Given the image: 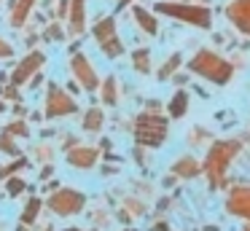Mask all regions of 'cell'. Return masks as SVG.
Listing matches in <instances>:
<instances>
[{
	"label": "cell",
	"mask_w": 250,
	"mask_h": 231,
	"mask_svg": "<svg viewBox=\"0 0 250 231\" xmlns=\"http://www.w3.org/2000/svg\"><path fill=\"white\" fill-rule=\"evenodd\" d=\"M188 67L194 70L196 75L212 81V84H229L231 75H234L231 64H229L226 59H221L218 54H212V51H199L194 59H191Z\"/></svg>",
	"instance_id": "cell-1"
},
{
	"label": "cell",
	"mask_w": 250,
	"mask_h": 231,
	"mask_svg": "<svg viewBox=\"0 0 250 231\" xmlns=\"http://www.w3.org/2000/svg\"><path fill=\"white\" fill-rule=\"evenodd\" d=\"M239 150V143L237 140H229V143H215L210 148V153H207L205 159V172L207 177H210L212 186H223V175H226V167L229 161L234 159V153Z\"/></svg>",
	"instance_id": "cell-2"
},
{
	"label": "cell",
	"mask_w": 250,
	"mask_h": 231,
	"mask_svg": "<svg viewBox=\"0 0 250 231\" xmlns=\"http://www.w3.org/2000/svg\"><path fill=\"white\" fill-rule=\"evenodd\" d=\"M135 134H137V143L143 145H162L164 137H167V121L156 113H143L137 118Z\"/></svg>",
	"instance_id": "cell-3"
},
{
	"label": "cell",
	"mask_w": 250,
	"mask_h": 231,
	"mask_svg": "<svg viewBox=\"0 0 250 231\" xmlns=\"http://www.w3.org/2000/svg\"><path fill=\"white\" fill-rule=\"evenodd\" d=\"M162 14L167 16H178V19L194 21L199 27H210V11L202 8V5H175V3H159L156 5Z\"/></svg>",
	"instance_id": "cell-4"
},
{
	"label": "cell",
	"mask_w": 250,
	"mask_h": 231,
	"mask_svg": "<svg viewBox=\"0 0 250 231\" xmlns=\"http://www.w3.org/2000/svg\"><path fill=\"white\" fill-rule=\"evenodd\" d=\"M94 35H97V41L103 43V51L108 54V57H119L121 54V43H119V38H116V32H113V19L100 21L97 30H94Z\"/></svg>",
	"instance_id": "cell-5"
},
{
	"label": "cell",
	"mask_w": 250,
	"mask_h": 231,
	"mask_svg": "<svg viewBox=\"0 0 250 231\" xmlns=\"http://www.w3.org/2000/svg\"><path fill=\"white\" fill-rule=\"evenodd\" d=\"M226 14H229V19L237 24L239 32L250 35V0H234L226 8Z\"/></svg>",
	"instance_id": "cell-6"
},
{
	"label": "cell",
	"mask_w": 250,
	"mask_h": 231,
	"mask_svg": "<svg viewBox=\"0 0 250 231\" xmlns=\"http://www.w3.org/2000/svg\"><path fill=\"white\" fill-rule=\"evenodd\" d=\"M51 207L62 215H70V212H78L83 207V196L76 191H62L57 196H51Z\"/></svg>",
	"instance_id": "cell-7"
},
{
	"label": "cell",
	"mask_w": 250,
	"mask_h": 231,
	"mask_svg": "<svg viewBox=\"0 0 250 231\" xmlns=\"http://www.w3.org/2000/svg\"><path fill=\"white\" fill-rule=\"evenodd\" d=\"M229 212L250 218V188H237L229 196Z\"/></svg>",
	"instance_id": "cell-8"
},
{
	"label": "cell",
	"mask_w": 250,
	"mask_h": 231,
	"mask_svg": "<svg viewBox=\"0 0 250 231\" xmlns=\"http://www.w3.org/2000/svg\"><path fill=\"white\" fill-rule=\"evenodd\" d=\"M76 110L70 100L65 94H60V89H51V97H49V116H60V113H70Z\"/></svg>",
	"instance_id": "cell-9"
},
{
	"label": "cell",
	"mask_w": 250,
	"mask_h": 231,
	"mask_svg": "<svg viewBox=\"0 0 250 231\" xmlns=\"http://www.w3.org/2000/svg\"><path fill=\"white\" fill-rule=\"evenodd\" d=\"M73 70H76V75L83 81V86H86V89H94V86H97V78H94L92 67H89V62H86L83 57H76V59H73Z\"/></svg>",
	"instance_id": "cell-10"
},
{
	"label": "cell",
	"mask_w": 250,
	"mask_h": 231,
	"mask_svg": "<svg viewBox=\"0 0 250 231\" xmlns=\"http://www.w3.org/2000/svg\"><path fill=\"white\" fill-rule=\"evenodd\" d=\"M41 62H43V57H41V54H33V57H27V59H24V62L17 67V75H14V81H17V84H22V81H27V75L33 73V70L38 67Z\"/></svg>",
	"instance_id": "cell-11"
},
{
	"label": "cell",
	"mask_w": 250,
	"mask_h": 231,
	"mask_svg": "<svg viewBox=\"0 0 250 231\" xmlns=\"http://www.w3.org/2000/svg\"><path fill=\"white\" fill-rule=\"evenodd\" d=\"M186 110H188V94L178 91V94L172 97V102H169V116H172V118H180Z\"/></svg>",
	"instance_id": "cell-12"
},
{
	"label": "cell",
	"mask_w": 250,
	"mask_h": 231,
	"mask_svg": "<svg viewBox=\"0 0 250 231\" xmlns=\"http://www.w3.org/2000/svg\"><path fill=\"white\" fill-rule=\"evenodd\" d=\"M175 172H178V175H183V177H194L196 172H199V164H196L191 156H186V159H180L178 164H175Z\"/></svg>",
	"instance_id": "cell-13"
},
{
	"label": "cell",
	"mask_w": 250,
	"mask_h": 231,
	"mask_svg": "<svg viewBox=\"0 0 250 231\" xmlns=\"http://www.w3.org/2000/svg\"><path fill=\"white\" fill-rule=\"evenodd\" d=\"M94 150H76V153H70V164L76 167H92L94 164Z\"/></svg>",
	"instance_id": "cell-14"
},
{
	"label": "cell",
	"mask_w": 250,
	"mask_h": 231,
	"mask_svg": "<svg viewBox=\"0 0 250 231\" xmlns=\"http://www.w3.org/2000/svg\"><path fill=\"white\" fill-rule=\"evenodd\" d=\"M135 16H137V21L143 24V30H146L148 35H153V32H156V21H153L151 14H146L143 8H135Z\"/></svg>",
	"instance_id": "cell-15"
},
{
	"label": "cell",
	"mask_w": 250,
	"mask_h": 231,
	"mask_svg": "<svg viewBox=\"0 0 250 231\" xmlns=\"http://www.w3.org/2000/svg\"><path fill=\"white\" fill-rule=\"evenodd\" d=\"M100 124H103V113H100V110H89L83 126H86V129H100Z\"/></svg>",
	"instance_id": "cell-16"
},
{
	"label": "cell",
	"mask_w": 250,
	"mask_h": 231,
	"mask_svg": "<svg viewBox=\"0 0 250 231\" xmlns=\"http://www.w3.org/2000/svg\"><path fill=\"white\" fill-rule=\"evenodd\" d=\"M73 27H76V32L81 30V21H83V0H76V5H73Z\"/></svg>",
	"instance_id": "cell-17"
},
{
	"label": "cell",
	"mask_w": 250,
	"mask_h": 231,
	"mask_svg": "<svg viewBox=\"0 0 250 231\" xmlns=\"http://www.w3.org/2000/svg\"><path fill=\"white\" fill-rule=\"evenodd\" d=\"M178 64H180V57H178V54H175V57L172 59H167V64H164V67H162V73H159V78H169V75H172V70L175 67H178Z\"/></svg>",
	"instance_id": "cell-18"
},
{
	"label": "cell",
	"mask_w": 250,
	"mask_h": 231,
	"mask_svg": "<svg viewBox=\"0 0 250 231\" xmlns=\"http://www.w3.org/2000/svg\"><path fill=\"white\" fill-rule=\"evenodd\" d=\"M135 67L140 70V73H148V51L146 48H140V51L135 54Z\"/></svg>",
	"instance_id": "cell-19"
},
{
	"label": "cell",
	"mask_w": 250,
	"mask_h": 231,
	"mask_svg": "<svg viewBox=\"0 0 250 231\" xmlns=\"http://www.w3.org/2000/svg\"><path fill=\"white\" fill-rule=\"evenodd\" d=\"M38 207H41V204H38V199H33V204H30V207H27V212H24V220H33V218H35V212H38Z\"/></svg>",
	"instance_id": "cell-20"
},
{
	"label": "cell",
	"mask_w": 250,
	"mask_h": 231,
	"mask_svg": "<svg viewBox=\"0 0 250 231\" xmlns=\"http://www.w3.org/2000/svg\"><path fill=\"white\" fill-rule=\"evenodd\" d=\"M105 102H116V94H113V81L105 84Z\"/></svg>",
	"instance_id": "cell-21"
},
{
	"label": "cell",
	"mask_w": 250,
	"mask_h": 231,
	"mask_svg": "<svg viewBox=\"0 0 250 231\" xmlns=\"http://www.w3.org/2000/svg\"><path fill=\"white\" fill-rule=\"evenodd\" d=\"M8 54H11V46H8V43H3V41H0V57H8Z\"/></svg>",
	"instance_id": "cell-22"
},
{
	"label": "cell",
	"mask_w": 250,
	"mask_h": 231,
	"mask_svg": "<svg viewBox=\"0 0 250 231\" xmlns=\"http://www.w3.org/2000/svg\"><path fill=\"white\" fill-rule=\"evenodd\" d=\"M8 188H11V193H17V191H19V188H24V183H19V180H14V183H11V186H8Z\"/></svg>",
	"instance_id": "cell-23"
},
{
	"label": "cell",
	"mask_w": 250,
	"mask_h": 231,
	"mask_svg": "<svg viewBox=\"0 0 250 231\" xmlns=\"http://www.w3.org/2000/svg\"><path fill=\"white\" fill-rule=\"evenodd\" d=\"M245 231H250V223H248V226H245Z\"/></svg>",
	"instance_id": "cell-24"
},
{
	"label": "cell",
	"mask_w": 250,
	"mask_h": 231,
	"mask_svg": "<svg viewBox=\"0 0 250 231\" xmlns=\"http://www.w3.org/2000/svg\"><path fill=\"white\" fill-rule=\"evenodd\" d=\"M0 107H3V105H0Z\"/></svg>",
	"instance_id": "cell-25"
}]
</instances>
